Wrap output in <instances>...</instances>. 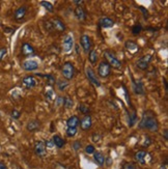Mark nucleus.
<instances>
[{
  "instance_id": "obj_40",
  "label": "nucleus",
  "mask_w": 168,
  "mask_h": 169,
  "mask_svg": "<svg viewBox=\"0 0 168 169\" xmlns=\"http://www.w3.org/2000/svg\"><path fill=\"white\" fill-rule=\"evenodd\" d=\"M6 53H8V49L6 48H1L0 49V60H2L5 57Z\"/></svg>"
},
{
  "instance_id": "obj_16",
  "label": "nucleus",
  "mask_w": 168,
  "mask_h": 169,
  "mask_svg": "<svg viewBox=\"0 0 168 169\" xmlns=\"http://www.w3.org/2000/svg\"><path fill=\"white\" fill-rule=\"evenodd\" d=\"M98 24L100 27H102V28H110V27H112L115 24V22H114V20H112L111 18H109V17H103V18H101L99 20Z\"/></svg>"
},
{
  "instance_id": "obj_30",
  "label": "nucleus",
  "mask_w": 168,
  "mask_h": 169,
  "mask_svg": "<svg viewBox=\"0 0 168 169\" xmlns=\"http://www.w3.org/2000/svg\"><path fill=\"white\" fill-rule=\"evenodd\" d=\"M63 106H65L66 109H71V108H73V106H74L73 100L70 99V98H66V99H65V104H63Z\"/></svg>"
},
{
  "instance_id": "obj_17",
  "label": "nucleus",
  "mask_w": 168,
  "mask_h": 169,
  "mask_svg": "<svg viewBox=\"0 0 168 169\" xmlns=\"http://www.w3.org/2000/svg\"><path fill=\"white\" fill-rule=\"evenodd\" d=\"M39 128H41V121L38 119H32L29 120V123L26 126V129H27L29 132H34L38 131Z\"/></svg>"
},
{
  "instance_id": "obj_7",
  "label": "nucleus",
  "mask_w": 168,
  "mask_h": 169,
  "mask_svg": "<svg viewBox=\"0 0 168 169\" xmlns=\"http://www.w3.org/2000/svg\"><path fill=\"white\" fill-rule=\"evenodd\" d=\"M85 73H86L87 78H88V80L90 81V83H92L93 85L97 86V87H100V86H101L100 80L97 78V75H96L95 71L92 70V67L87 66L86 69H85Z\"/></svg>"
},
{
  "instance_id": "obj_51",
  "label": "nucleus",
  "mask_w": 168,
  "mask_h": 169,
  "mask_svg": "<svg viewBox=\"0 0 168 169\" xmlns=\"http://www.w3.org/2000/svg\"><path fill=\"white\" fill-rule=\"evenodd\" d=\"M21 169H22V168H21Z\"/></svg>"
},
{
  "instance_id": "obj_15",
  "label": "nucleus",
  "mask_w": 168,
  "mask_h": 169,
  "mask_svg": "<svg viewBox=\"0 0 168 169\" xmlns=\"http://www.w3.org/2000/svg\"><path fill=\"white\" fill-rule=\"evenodd\" d=\"M92 116L89 114L87 115H84L83 118L80 120V127L83 131H86L92 128Z\"/></svg>"
},
{
  "instance_id": "obj_36",
  "label": "nucleus",
  "mask_w": 168,
  "mask_h": 169,
  "mask_svg": "<svg viewBox=\"0 0 168 169\" xmlns=\"http://www.w3.org/2000/svg\"><path fill=\"white\" fill-rule=\"evenodd\" d=\"M11 116L14 118V119H18V118L21 116V112L20 111H18V110H16V109H14L12 111V113H11Z\"/></svg>"
},
{
  "instance_id": "obj_19",
  "label": "nucleus",
  "mask_w": 168,
  "mask_h": 169,
  "mask_svg": "<svg viewBox=\"0 0 168 169\" xmlns=\"http://www.w3.org/2000/svg\"><path fill=\"white\" fill-rule=\"evenodd\" d=\"M22 83L24 84V86L26 87V88H28V89L33 88V87L36 85L35 80H34V78H33L32 76H26V77H24L23 80H22Z\"/></svg>"
},
{
  "instance_id": "obj_20",
  "label": "nucleus",
  "mask_w": 168,
  "mask_h": 169,
  "mask_svg": "<svg viewBox=\"0 0 168 169\" xmlns=\"http://www.w3.org/2000/svg\"><path fill=\"white\" fill-rule=\"evenodd\" d=\"M26 13H27V8L23 5V6H20V8L15 12L14 17L17 21H20V20H22L26 16Z\"/></svg>"
},
{
  "instance_id": "obj_2",
  "label": "nucleus",
  "mask_w": 168,
  "mask_h": 169,
  "mask_svg": "<svg viewBox=\"0 0 168 169\" xmlns=\"http://www.w3.org/2000/svg\"><path fill=\"white\" fill-rule=\"evenodd\" d=\"M47 25H48L49 29L55 30L58 32H63L66 30V25L59 18H52L49 21H47Z\"/></svg>"
},
{
  "instance_id": "obj_3",
  "label": "nucleus",
  "mask_w": 168,
  "mask_h": 169,
  "mask_svg": "<svg viewBox=\"0 0 168 169\" xmlns=\"http://www.w3.org/2000/svg\"><path fill=\"white\" fill-rule=\"evenodd\" d=\"M104 56L106 57L108 65L111 67H113V69L118 70L122 67V62L116 58V56L114 55V53L112 51H110V50H106V51L104 52Z\"/></svg>"
},
{
  "instance_id": "obj_45",
  "label": "nucleus",
  "mask_w": 168,
  "mask_h": 169,
  "mask_svg": "<svg viewBox=\"0 0 168 169\" xmlns=\"http://www.w3.org/2000/svg\"><path fill=\"white\" fill-rule=\"evenodd\" d=\"M0 169H8V167L5 166L3 162H0Z\"/></svg>"
},
{
  "instance_id": "obj_14",
  "label": "nucleus",
  "mask_w": 168,
  "mask_h": 169,
  "mask_svg": "<svg viewBox=\"0 0 168 169\" xmlns=\"http://www.w3.org/2000/svg\"><path fill=\"white\" fill-rule=\"evenodd\" d=\"M22 67L25 71L31 72V71H35L39 69V63L35 60H26L22 63Z\"/></svg>"
},
{
  "instance_id": "obj_25",
  "label": "nucleus",
  "mask_w": 168,
  "mask_h": 169,
  "mask_svg": "<svg viewBox=\"0 0 168 169\" xmlns=\"http://www.w3.org/2000/svg\"><path fill=\"white\" fill-rule=\"evenodd\" d=\"M98 52L97 50H92L89 53H88V60L92 65H96L97 61H98Z\"/></svg>"
},
{
  "instance_id": "obj_18",
  "label": "nucleus",
  "mask_w": 168,
  "mask_h": 169,
  "mask_svg": "<svg viewBox=\"0 0 168 169\" xmlns=\"http://www.w3.org/2000/svg\"><path fill=\"white\" fill-rule=\"evenodd\" d=\"M147 156H149V154H147L145 151H137V153L135 154L134 158H135V160L138 162V163L144 165V164L146 163L145 159H146Z\"/></svg>"
},
{
  "instance_id": "obj_39",
  "label": "nucleus",
  "mask_w": 168,
  "mask_h": 169,
  "mask_svg": "<svg viewBox=\"0 0 168 169\" xmlns=\"http://www.w3.org/2000/svg\"><path fill=\"white\" fill-rule=\"evenodd\" d=\"M81 145H82L81 142H80L79 140H77V141H75V142L73 143V148L77 151H79L80 148H81Z\"/></svg>"
},
{
  "instance_id": "obj_1",
  "label": "nucleus",
  "mask_w": 168,
  "mask_h": 169,
  "mask_svg": "<svg viewBox=\"0 0 168 169\" xmlns=\"http://www.w3.org/2000/svg\"><path fill=\"white\" fill-rule=\"evenodd\" d=\"M138 127L140 129H146L152 132H157L159 130V124L154 112L152 111H144L141 117V120L139 121Z\"/></svg>"
},
{
  "instance_id": "obj_27",
  "label": "nucleus",
  "mask_w": 168,
  "mask_h": 169,
  "mask_svg": "<svg viewBox=\"0 0 168 169\" xmlns=\"http://www.w3.org/2000/svg\"><path fill=\"white\" fill-rule=\"evenodd\" d=\"M39 4H41L43 8H45L47 11L50 12V13H53V11H54V6H53L52 3L49 2V1H41L39 2Z\"/></svg>"
},
{
  "instance_id": "obj_21",
  "label": "nucleus",
  "mask_w": 168,
  "mask_h": 169,
  "mask_svg": "<svg viewBox=\"0 0 168 169\" xmlns=\"http://www.w3.org/2000/svg\"><path fill=\"white\" fill-rule=\"evenodd\" d=\"M74 13H75V17L79 21H85L86 20V13L82 6H77L75 11H74Z\"/></svg>"
},
{
  "instance_id": "obj_43",
  "label": "nucleus",
  "mask_w": 168,
  "mask_h": 169,
  "mask_svg": "<svg viewBox=\"0 0 168 169\" xmlns=\"http://www.w3.org/2000/svg\"><path fill=\"white\" fill-rule=\"evenodd\" d=\"M52 97H54V93H53V91H52V90L47 91V93H46V98H48L49 100H51V99H52Z\"/></svg>"
},
{
  "instance_id": "obj_26",
  "label": "nucleus",
  "mask_w": 168,
  "mask_h": 169,
  "mask_svg": "<svg viewBox=\"0 0 168 169\" xmlns=\"http://www.w3.org/2000/svg\"><path fill=\"white\" fill-rule=\"evenodd\" d=\"M57 87H58L59 90H65L66 87L69 86V81L66 80H57Z\"/></svg>"
},
{
  "instance_id": "obj_10",
  "label": "nucleus",
  "mask_w": 168,
  "mask_h": 169,
  "mask_svg": "<svg viewBox=\"0 0 168 169\" xmlns=\"http://www.w3.org/2000/svg\"><path fill=\"white\" fill-rule=\"evenodd\" d=\"M132 89L135 94H141V96H144V94H145L143 83L141 80L136 81L134 78H132Z\"/></svg>"
},
{
  "instance_id": "obj_12",
  "label": "nucleus",
  "mask_w": 168,
  "mask_h": 169,
  "mask_svg": "<svg viewBox=\"0 0 168 169\" xmlns=\"http://www.w3.org/2000/svg\"><path fill=\"white\" fill-rule=\"evenodd\" d=\"M125 47H126L127 51L130 54H132V55H135V54L139 51L138 44L135 43L134 40H127L125 43Z\"/></svg>"
},
{
  "instance_id": "obj_24",
  "label": "nucleus",
  "mask_w": 168,
  "mask_h": 169,
  "mask_svg": "<svg viewBox=\"0 0 168 169\" xmlns=\"http://www.w3.org/2000/svg\"><path fill=\"white\" fill-rule=\"evenodd\" d=\"M52 141L53 143H54V146L58 148H61L63 147V145H65V140H63L59 135H54V136L52 137Z\"/></svg>"
},
{
  "instance_id": "obj_47",
  "label": "nucleus",
  "mask_w": 168,
  "mask_h": 169,
  "mask_svg": "<svg viewBox=\"0 0 168 169\" xmlns=\"http://www.w3.org/2000/svg\"><path fill=\"white\" fill-rule=\"evenodd\" d=\"M111 165V159L108 158V161H107V166H110Z\"/></svg>"
},
{
  "instance_id": "obj_32",
  "label": "nucleus",
  "mask_w": 168,
  "mask_h": 169,
  "mask_svg": "<svg viewBox=\"0 0 168 169\" xmlns=\"http://www.w3.org/2000/svg\"><path fill=\"white\" fill-rule=\"evenodd\" d=\"M65 97H57L55 99V104H56V107H60V106H63V104H65Z\"/></svg>"
},
{
  "instance_id": "obj_49",
  "label": "nucleus",
  "mask_w": 168,
  "mask_h": 169,
  "mask_svg": "<svg viewBox=\"0 0 168 169\" xmlns=\"http://www.w3.org/2000/svg\"><path fill=\"white\" fill-rule=\"evenodd\" d=\"M74 3H75V4H82L83 1H74Z\"/></svg>"
},
{
  "instance_id": "obj_4",
  "label": "nucleus",
  "mask_w": 168,
  "mask_h": 169,
  "mask_svg": "<svg viewBox=\"0 0 168 169\" xmlns=\"http://www.w3.org/2000/svg\"><path fill=\"white\" fill-rule=\"evenodd\" d=\"M61 73H62L63 77L66 79V81L72 80L74 78V75H75V67H74L73 63L70 61L66 62L62 66Z\"/></svg>"
},
{
  "instance_id": "obj_5",
  "label": "nucleus",
  "mask_w": 168,
  "mask_h": 169,
  "mask_svg": "<svg viewBox=\"0 0 168 169\" xmlns=\"http://www.w3.org/2000/svg\"><path fill=\"white\" fill-rule=\"evenodd\" d=\"M98 74L102 78H107L111 74V66L108 65L107 61H102L98 67Z\"/></svg>"
},
{
  "instance_id": "obj_13",
  "label": "nucleus",
  "mask_w": 168,
  "mask_h": 169,
  "mask_svg": "<svg viewBox=\"0 0 168 169\" xmlns=\"http://www.w3.org/2000/svg\"><path fill=\"white\" fill-rule=\"evenodd\" d=\"M21 52L23 56H34L35 55V50L33 49V47L30 45L29 43H24L22 45Z\"/></svg>"
},
{
  "instance_id": "obj_44",
  "label": "nucleus",
  "mask_w": 168,
  "mask_h": 169,
  "mask_svg": "<svg viewBox=\"0 0 168 169\" xmlns=\"http://www.w3.org/2000/svg\"><path fill=\"white\" fill-rule=\"evenodd\" d=\"M164 139H165V140L168 139V130L167 129L164 130Z\"/></svg>"
},
{
  "instance_id": "obj_33",
  "label": "nucleus",
  "mask_w": 168,
  "mask_h": 169,
  "mask_svg": "<svg viewBox=\"0 0 168 169\" xmlns=\"http://www.w3.org/2000/svg\"><path fill=\"white\" fill-rule=\"evenodd\" d=\"M77 128H68V130H66V135H68L69 137H74L75 135L77 134Z\"/></svg>"
},
{
  "instance_id": "obj_34",
  "label": "nucleus",
  "mask_w": 168,
  "mask_h": 169,
  "mask_svg": "<svg viewBox=\"0 0 168 169\" xmlns=\"http://www.w3.org/2000/svg\"><path fill=\"white\" fill-rule=\"evenodd\" d=\"M96 151V148L92 144H89V145H87V146L85 147V153L86 154H88V155H92L93 153Z\"/></svg>"
},
{
  "instance_id": "obj_48",
  "label": "nucleus",
  "mask_w": 168,
  "mask_h": 169,
  "mask_svg": "<svg viewBox=\"0 0 168 169\" xmlns=\"http://www.w3.org/2000/svg\"><path fill=\"white\" fill-rule=\"evenodd\" d=\"M12 30H13V29H11V28H5L4 31H5V32H12Z\"/></svg>"
},
{
  "instance_id": "obj_38",
  "label": "nucleus",
  "mask_w": 168,
  "mask_h": 169,
  "mask_svg": "<svg viewBox=\"0 0 168 169\" xmlns=\"http://www.w3.org/2000/svg\"><path fill=\"white\" fill-rule=\"evenodd\" d=\"M137 8H138V9H140V11L142 12L143 16H144V19H146L147 17H149V11H147L146 8H144L143 6H137Z\"/></svg>"
},
{
  "instance_id": "obj_28",
  "label": "nucleus",
  "mask_w": 168,
  "mask_h": 169,
  "mask_svg": "<svg viewBox=\"0 0 168 169\" xmlns=\"http://www.w3.org/2000/svg\"><path fill=\"white\" fill-rule=\"evenodd\" d=\"M142 26H141V24H135L133 27H132V33L134 35H138L139 33L142 31Z\"/></svg>"
},
{
  "instance_id": "obj_11",
  "label": "nucleus",
  "mask_w": 168,
  "mask_h": 169,
  "mask_svg": "<svg viewBox=\"0 0 168 169\" xmlns=\"http://www.w3.org/2000/svg\"><path fill=\"white\" fill-rule=\"evenodd\" d=\"M74 46V39L72 34H66L63 39V43H62V49L65 52H70L71 50L73 49Z\"/></svg>"
},
{
  "instance_id": "obj_41",
  "label": "nucleus",
  "mask_w": 168,
  "mask_h": 169,
  "mask_svg": "<svg viewBox=\"0 0 168 169\" xmlns=\"http://www.w3.org/2000/svg\"><path fill=\"white\" fill-rule=\"evenodd\" d=\"M123 91H125V96H126V100H127V103L131 105V102H130V99H129V93H128V89L125 85H123Z\"/></svg>"
},
{
  "instance_id": "obj_42",
  "label": "nucleus",
  "mask_w": 168,
  "mask_h": 169,
  "mask_svg": "<svg viewBox=\"0 0 168 169\" xmlns=\"http://www.w3.org/2000/svg\"><path fill=\"white\" fill-rule=\"evenodd\" d=\"M45 144H46V147H49V148L54 147V143H53V141H52V140H48V141H46Z\"/></svg>"
},
{
  "instance_id": "obj_46",
  "label": "nucleus",
  "mask_w": 168,
  "mask_h": 169,
  "mask_svg": "<svg viewBox=\"0 0 168 169\" xmlns=\"http://www.w3.org/2000/svg\"><path fill=\"white\" fill-rule=\"evenodd\" d=\"M75 48H76L77 54H80V52H79V45H75Z\"/></svg>"
},
{
  "instance_id": "obj_6",
  "label": "nucleus",
  "mask_w": 168,
  "mask_h": 169,
  "mask_svg": "<svg viewBox=\"0 0 168 169\" xmlns=\"http://www.w3.org/2000/svg\"><path fill=\"white\" fill-rule=\"evenodd\" d=\"M152 58H153V55H150V54H147V55L140 57V58L137 60V67L140 69L141 71H146L150 66Z\"/></svg>"
},
{
  "instance_id": "obj_23",
  "label": "nucleus",
  "mask_w": 168,
  "mask_h": 169,
  "mask_svg": "<svg viewBox=\"0 0 168 169\" xmlns=\"http://www.w3.org/2000/svg\"><path fill=\"white\" fill-rule=\"evenodd\" d=\"M92 155H93V159H95V161L97 162V164H98L99 166H103V165L105 164L106 159L102 153H100V151H95Z\"/></svg>"
},
{
  "instance_id": "obj_29",
  "label": "nucleus",
  "mask_w": 168,
  "mask_h": 169,
  "mask_svg": "<svg viewBox=\"0 0 168 169\" xmlns=\"http://www.w3.org/2000/svg\"><path fill=\"white\" fill-rule=\"evenodd\" d=\"M136 123H137L136 113L133 112L132 114H130V115H129V127H133Z\"/></svg>"
},
{
  "instance_id": "obj_8",
  "label": "nucleus",
  "mask_w": 168,
  "mask_h": 169,
  "mask_svg": "<svg viewBox=\"0 0 168 169\" xmlns=\"http://www.w3.org/2000/svg\"><path fill=\"white\" fill-rule=\"evenodd\" d=\"M80 45H81L84 53L88 54L92 51V40H90L88 35L83 34L81 36V39H80Z\"/></svg>"
},
{
  "instance_id": "obj_35",
  "label": "nucleus",
  "mask_w": 168,
  "mask_h": 169,
  "mask_svg": "<svg viewBox=\"0 0 168 169\" xmlns=\"http://www.w3.org/2000/svg\"><path fill=\"white\" fill-rule=\"evenodd\" d=\"M122 169H136V166L134 163H131V162H128V163H125L123 165Z\"/></svg>"
},
{
  "instance_id": "obj_50",
  "label": "nucleus",
  "mask_w": 168,
  "mask_h": 169,
  "mask_svg": "<svg viewBox=\"0 0 168 169\" xmlns=\"http://www.w3.org/2000/svg\"><path fill=\"white\" fill-rule=\"evenodd\" d=\"M160 169H167L166 165H164V166H163V165H162V166H161V168H160Z\"/></svg>"
},
{
  "instance_id": "obj_9",
  "label": "nucleus",
  "mask_w": 168,
  "mask_h": 169,
  "mask_svg": "<svg viewBox=\"0 0 168 169\" xmlns=\"http://www.w3.org/2000/svg\"><path fill=\"white\" fill-rule=\"evenodd\" d=\"M34 153L39 158H44L47 155V147L44 141H36L34 144Z\"/></svg>"
},
{
  "instance_id": "obj_37",
  "label": "nucleus",
  "mask_w": 168,
  "mask_h": 169,
  "mask_svg": "<svg viewBox=\"0 0 168 169\" xmlns=\"http://www.w3.org/2000/svg\"><path fill=\"white\" fill-rule=\"evenodd\" d=\"M45 77L48 79V84H49V85H52V84L55 83V77L53 75H51V74H50V75H46Z\"/></svg>"
},
{
  "instance_id": "obj_31",
  "label": "nucleus",
  "mask_w": 168,
  "mask_h": 169,
  "mask_svg": "<svg viewBox=\"0 0 168 169\" xmlns=\"http://www.w3.org/2000/svg\"><path fill=\"white\" fill-rule=\"evenodd\" d=\"M78 109L80 112H82L83 114H85V115H87V114L89 113V108L86 106L85 104H81L80 106L78 107Z\"/></svg>"
},
{
  "instance_id": "obj_22",
  "label": "nucleus",
  "mask_w": 168,
  "mask_h": 169,
  "mask_svg": "<svg viewBox=\"0 0 168 169\" xmlns=\"http://www.w3.org/2000/svg\"><path fill=\"white\" fill-rule=\"evenodd\" d=\"M80 124V119L77 115L71 116L68 120H66V124H68V128H77Z\"/></svg>"
}]
</instances>
